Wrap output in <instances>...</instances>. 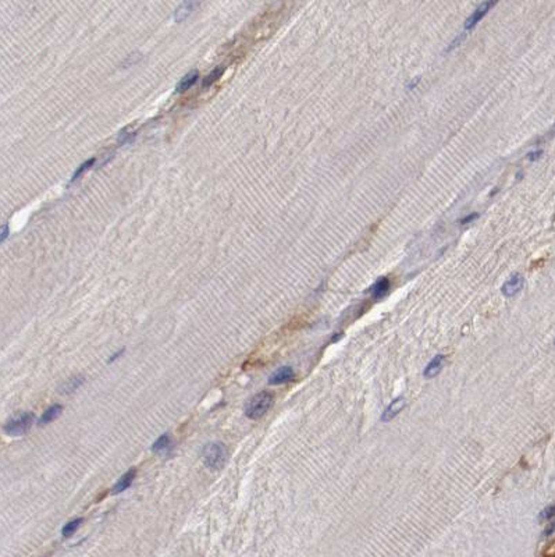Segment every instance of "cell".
<instances>
[{"label":"cell","instance_id":"cell-18","mask_svg":"<svg viewBox=\"0 0 555 557\" xmlns=\"http://www.w3.org/2000/svg\"><path fill=\"white\" fill-rule=\"evenodd\" d=\"M224 71V67H217V69H214L206 78H204V88H206V87H210L213 82H216L217 79L222 77V74H223Z\"/></svg>","mask_w":555,"mask_h":557},{"label":"cell","instance_id":"cell-17","mask_svg":"<svg viewBox=\"0 0 555 557\" xmlns=\"http://www.w3.org/2000/svg\"><path fill=\"white\" fill-rule=\"evenodd\" d=\"M95 160H96L95 157H92V159H88V160H87V162H85V163H82L81 166L78 167L77 170H75V173H74V174H73V177H71V180H70V184H73V183H75V181H77L78 178H79V177L82 176L84 173H87L88 170H89L91 167L93 166V163H95Z\"/></svg>","mask_w":555,"mask_h":557},{"label":"cell","instance_id":"cell-6","mask_svg":"<svg viewBox=\"0 0 555 557\" xmlns=\"http://www.w3.org/2000/svg\"><path fill=\"white\" fill-rule=\"evenodd\" d=\"M135 475H136L135 468L128 469L126 474H124V475L114 483V486L111 488V495H118V493H123L124 490H127V489L132 485V482H134V479H135Z\"/></svg>","mask_w":555,"mask_h":557},{"label":"cell","instance_id":"cell-9","mask_svg":"<svg viewBox=\"0 0 555 557\" xmlns=\"http://www.w3.org/2000/svg\"><path fill=\"white\" fill-rule=\"evenodd\" d=\"M369 291L373 297V300H376V301L384 298L389 291V280L387 277H380L379 280L370 287Z\"/></svg>","mask_w":555,"mask_h":557},{"label":"cell","instance_id":"cell-22","mask_svg":"<svg viewBox=\"0 0 555 557\" xmlns=\"http://www.w3.org/2000/svg\"><path fill=\"white\" fill-rule=\"evenodd\" d=\"M477 217H479V213H472V215H469V216H466V217H463V219L461 220V225H462V226L469 225L470 222H473V220H476Z\"/></svg>","mask_w":555,"mask_h":557},{"label":"cell","instance_id":"cell-3","mask_svg":"<svg viewBox=\"0 0 555 557\" xmlns=\"http://www.w3.org/2000/svg\"><path fill=\"white\" fill-rule=\"evenodd\" d=\"M34 422H35L34 412H24V414H19L18 417L7 421L3 429H4V433H7L9 436H21L31 429Z\"/></svg>","mask_w":555,"mask_h":557},{"label":"cell","instance_id":"cell-21","mask_svg":"<svg viewBox=\"0 0 555 557\" xmlns=\"http://www.w3.org/2000/svg\"><path fill=\"white\" fill-rule=\"evenodd\" d=\"M9 233H10L9 226L4 225L0 227V243H3V241L9 237Z\"/></svg>","mask_w":555,"mask_h":557},{"label":"cell","instance_id":"cell-4","mask_svg":"<svg viewBox=\"0 0 555 557\" xmlns=\"http://www.w3.org/2000/svg\"><path fill=\"white\" fill-rule=\"evenodd\" d=\"M497 4V1H483L479 7L475 9V11L469 16L465 21V31L473 30L480 21L483 20V17L486 16L488 11L491 10V7H494Z\"/></svg>","mask_w":555,"mask_h":557},{"label":"cell","instance_id":"cell-14","mask_svg":"<svg viewBox=\"0 0 555 557\" xmlns=\"http://www.w3.org/2000/svg\"><path fill=\"white\" fill-rule=\"evenodd\" d=\"M198 76H199V74H198V71H191V73H188L184 78L178 82V85H177V91H178V92H184V91H186V89L191 88L195 82H196V79H198Z\"/></svg>","mask_w":555,"mask_h":557},{"label":"cell","instance_id":"cell-7","mask_svg":"<svg viewBox=\"0 0 555 557\" xmlns=\"http://www.w3.org/2000/svg\"><path fill=\"white\" fill-rule=\"evenodd\" d=\"M294 378H295V372L291 366H281L269 378V383L270 384H281V383L294 381Z\"/></svg>","mask_w":555,"mask_h":557},{"label":"cell","instance_id":"cell-24","mask_svg":"<svg viewBox=\"0 0 555 557\" xmlns=\"http://www.w3.org/2000/svg\"><path fill=\"white\" fill-rule=\"evenodd\" d=\"M123 352H124V348H123V350H121V351H120V352H116V354H114V355H111V357H110V360H109V361H110V362H113V361H114V360H116L117 357H120V355H121V354H123Z\"/></svg>","mask_w":555,"mask_h":557},{"label":"cell","instance_id":"cell-10","mask_svg":"<svg viewBox=\"0 0 555 557\" xmlns=\"http://www.w3.org/2000/svg\"><path fill=\"white\" fill-rule=\"evenodd\" d=\"M404 407H405V399L404 397H398V399H395L394 401H391V404L383 412L381 420L384 421V422L392 420L395 415H398L399 412L404 410Z\"/></svg>","mask_w":555,"mask_h":557},{"label":"cell","instance_id":"cell-12","mask_svg":"<svg viewBox=\"0 0 555 557\" xmlns=\"http://www.w3.org/2000/svg\"><path fill=\"white\" fill-rule=\"evenodd\" d=\"M61 411H63V405H61V404H52L48 410L45 411V412L40 415L39 425H46V423H50L52 421L56 420L58 415L61 414Z\"/></svg>","mask_w":555,"mask_h":557},{"label":"cell","instance_id":"cell-19","mask_svg":"<svg viewBox=\"0 0 555 557\" xmlns=\"http://www.w3.org/2000/svg\"><path fill=\"white\" fill-rule=\"evenodd\" d=\"M555 514V507L554 504H550L548 507H545L541 513H540V517H538V519L541 521V522H544V521H548V519H551V518L554 517Z\"/></svg>","mask_w":555,"mask_h":557},{"label":"cell","instance_id":"cell-20","mask_svg":"<svg viewBox=\"0 0 555 557\" xmlns=\"http://www.w3.org/2000/svg\"><path fill=\"white\" fill-rule=\"evenodd\" d=\"M134 137H135V134H128L126 131H123V133H120V135H118V141H120L121 144H126V142L132 141Z\"/></svg>","mask_w":555,"mask_h":557},{"label":"cell","instance_id":"cell-1","mask_svg":"<svg viewBox=\"0 0 555 557\" xmlns=\"http://www.w3.org/2000/svg\"><path fill=\"white\" fill-rule=\"evenodd\" d=\"M228 457L227 446L222 442H212L206 444L202 451V459L204 465L210 469H220L225 464Z\"/></svg>","mask_w":555,"mask_h":557},{"label":"cell","instance_id":"cell-5","mask_svg":"<svg viewBox=\"0 0 555 557\" xmlns=\"http://www.w3.org/2000/svg\"><path fill=\"white\" fill-rule=\"evenodd\" d=\"M523 284H525L523 276L519 273H514L504 283L502 288H501V293L504 294L505 297H512V295H515V294H518L522 290Z\"/></svg>","mask_w":555,"mask_h":557},{"label":"cell","instance_id":"cell-8","mask_svg":"<svg viewBox=\"0 0 555 557\" xmlns=\"http://www.w3.org/2000/svg\"><path fill=\"white\" fill-rule=\"evenodd\" d=\"M84 382H85L84 376H82V375H77V376H73V378H70V379H67L66 382H63V383L58 386L57 390L60 394H71V393H74L75 390H78V389L84 384Z\"/></svg>","mask_w":555,"mask_h":557},{"label":"cell","instance_id":"cell-23","mask_svg":"<svg viewBox=\"0 0 555 557\" xmlns=\"http://www.w3.org/2000/svg\"><path fill=\"white\" fill-rule=\"evenodd\" d=\"M541 155H543V151L540 149V151H536V152H530V154L527 155V159H529V160H536V159H538Z\"/></svg>","mask_w":555,"mask_h":557},{"label":"cell","instance_id":"cell-13","mask_svg":"<svg viewBox=\"0 0 555 557\" xmlns=\"http://www.w3.org/2000/svg\"><path fill=\"white\" fill-rule=\"evenodd\" d=\"M195 6H196V3H194V1H185V3H183V4L175 10L174 20L177 21V22L185 20V19L191 14V11L194 10Z\"/></svg>","mask_w":555,"mask_h":557},{"label":"cell","instance_id":"cell-15","mask_svg":"<svg viewBox=\"0 0 555 557\" xmlns=\"http://www.w3.org/2000/svg\"><path fill=\"white\" fill-rule=\"evenodd\" d=\"M81 524H82V518H75V519H73V521L67 522V524L63 527V529H61V535H63V538H70L71 535H74V534L78 531V528L81 527Z\"/></svg>","mask_w":555,"mask_h":557},{"label":"cell","instance_id":"cell-2","mask_svg":"<svg viewBox=\"0 0 555 557\" xmlns=\"http://www.w3.org/2000/svg\"><path fill=\"white\" fill-rule=\"evenodd\" d=\"M273 401H274V397L270 391H260V393L255 394L245 405V415L248 418H252V420L260 418L270 410Z\"/></svg>","mask_w":555,"mask_h":557},{"label":"cell","instance_id":"cell-11","mask_svg":"<svg viewBox=\"0 0 555 557\" xmlns=\"http://www.w3.org/2000/svg\"><path fill=\"white\" fill-rule=\"evenodd\" d=\"M444 361H445L444 355H441V354H440V355H436L431 361L428 362V365L426 366L425 372H423L425 378H426V379H431V378L437 376L438 373H440V371H441V368H443V365H444Z\"/></svg>","mask_w":555,"mask_h":557},{"label":"cell","instance_id":"cell-16","mask_svg":"<svg viewBox=\"0 0 555 557\" xmlns=\"http://www.w3.org/2000/svg\"><path fill=\"white\" fill-rule=\"evenodd\" d=\"M168 446H170V435H168V433H165V435H162V436L153 443L152 451H155V453H162V451H165V450L168 449Z\"/></svg>","mask_w":555,"mask_h":557}]
</instances>
